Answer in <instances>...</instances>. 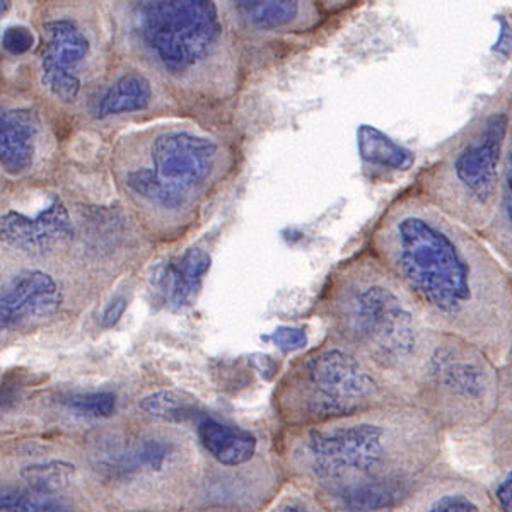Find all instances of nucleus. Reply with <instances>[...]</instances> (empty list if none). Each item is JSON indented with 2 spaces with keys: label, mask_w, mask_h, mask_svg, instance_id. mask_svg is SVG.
Listing matches in <instances>:
<instances>
[{
  "label": "nucleus",
  "mask_w": 512,
  "mask_h": 512,
  "mask_svg": "<svg viewBox=\"0 0 512 512\" xmlns=\"http://www.w3.org/2000/svg\"><path fill=\"white\" fill-rule=\"evenodd\" d=\"M376 248L396 279L437 320L487 333L511 315L504 268L465 226L407 197L390 210Z\"/></svg>",
  "instance_id": "1"
},
{
  "label": "nucleus",
  "mask_w": 512,
  "mask_h": 512,
  "mask_svg": "<svg viewBox=\"0 0 512 512\" xmlns=\"http://www.w3.org/2000/svg\"><path fill=\"white\" fill-rule=\"evenodd\" d=\"M511 118L492 111L425 175V200L461 226L485 229L494 217Z\"/></svg>",
  "instance_id": "2"
},
{
  "label": "nucleus",
  "mask_w": 512,
  "mask_h": 512,
  "mask_svg": "<svg viewBox=\"0 0 512 512\" xmlns=\"http://www.w3.org/2000/svg\"><path fill=\"white\" fill-rule=\"evenodd\" d=\"M217 156L214 140L183 130L164 132L151 142L149 163L128 171L125 187L154 209H181L210 180Z\"/></svg>",
  "instance_id": "3"
},
{
  "label": "nucleus",
  "mask_w": 512,
  "mask_h": 512,
  "mask_svg": "<svg viewBox=\"0 0 512 512\" xmlns=\"http://www.w3.org/2000/svg\"><path fill=\"white\" fill-rule=\"evenodd\" d=\"M140 40L171 74L204 62L221 38L217 9L205 0L142 2L137 12Z\"/></svg>",
  "instance_id": "4"
},
{
  "label": "nucleus",
  "mask_w": 512,
  "mask_h": 512,
  "mask_svg": "<svg viewBox=\"0 0 512 512\" xmlns=\"http://www.w3.org/2000/svg\"><path fill=\"white\" fill-rule=\"evenodd\" d=\"M345 328L383 366L407 364L419 350L420 332L414 311L384 282H367L345 297Z\"/></svg>",
  "instance_id": "5"
},
{
  "label": "nucleus",
  "mask_w": 512,
  "mask_h": 512,
  "mask_svg": "<svg viewBox=\"0 0 512 512\" xmlns=\"http://www.w3.org/2000/svg\"><path fill=\"white\" fill-rule=\"evenodd\" d=\"M296 386L299 407L313 420L354 414L376 391L373 376L344 349H325L311 355L301 367Z\"/></svg>",
  "instance_id": "6"
},
{
  "label": "nucleus",
  "mask_w": 512,
  "mask_h": 512,
  "mask_svg": "<svg viewBox=\"0 0 512 512\" xmlns=\"http://www.w3.org/2000/svg\"><path fill=\"white\" fill-rule=\"evenodd\" d=\"M383 427L354 424L311 431L303 443L304 460L316 477L344 478L373 473L384 460Z\"/></svg>",
  "instance_id": "7"
},
{
  "label": "nucleus",
  "mask_w": 512,
  "mask_h": 512,
  "mask_svg": "<svg viewBox=\"0 0 512 512\" xmlns=\"http://www.w3.org/2000/svg\"><path fill=\"white\" fill-rule=\"evenodd\" d=\"M45 47L40 57L41 84L62 103H74L81 93L79 67L88 57V36L70 19H53L43 26Z\"/></svg>",
  "instance_id": "8"
},
{
  "label": "nucleus",
  "mask_w": 512,
  "mask_h": 512,
  "mask_svg": "<svg viewBox=\"0 0 512 512\" xmlns=\"http://www.w3.org/2000/svg\"><path fill=\"white\" fill-rule=\"evenodd\" d=\"M2 241L28 255H45L74 236L69 212L59 197L52 198L47 209L28 217L21 212H7L2 216Z\"/></svg>",
  "instance_id": "9"
},
{
  "label": "nucleus",
  "mask_w": 512,
  "mask_h": 512,
  "mask_svg": "<svg viewBox=\"0 0 512 512\" xmlns=\"http://www.w3.org/2000/svg\"><path fill=\"white\" fill-rule=\"evenodd\" d=\"M62 304L57 282L41 270H26L4 287L0 299V326L12 330L16 326L43 320L59 311Z\"/></svg>",
  "instance_id": "10"
},
{
  "label": "nucleus",
  "mask_w": 512,
  "mask_h": 512,
  "mask_svg": "<svg viewBox=\"0 0 512 512\" xmlns=\"http://www.w3.org/2000/svg\"><path fill=\"white\" fill-rule=\"evenodd\" d=\"M427 373L439 388L465 400H480L489 390L487 362L463 344L437 345L427 361Z\"/></svg>",
  "instance_id": "11"
},
{
  "label": "nucleus",
  "mask_w": 512,
  "mask_h": 512,
  "mask_svg": "<svg viewBox=\"0 0 512 512\" xmlns=\"http://www.w3.org/2000/svg\"><path fill=\"white\" fill-rule=\"evenodd\" d=\"M209 268L210 256L204 250L188 248L183 255L156 268L152 289L168 308H185L192 303Z\"/></svg>",
  "instance_id": "12"
},
{
  "label": "nucleus",
  "mask_w": 512,
  "mask_h": 512,
  "mask_svg": "<svg viewBox=\"0 0 512 512\" xmlns=\"http://www.w3.org/2000/svg\"><path fill=\"white\" fill-rule=\"evenodd\" d=\"M40 120L26 108L2 111L0 117V159L12 176L23 175L35 159V144Z\"/></svg>",
  "instance_id": "13"
},
{
  "label": "nucleus",
  "mask_w": 512,
  "mask_h": 512,
  "mask_svg": "<svg viewBox=\"0 0 512 512\" xmlns=\"http://www.w3.org/2000/svg\"><path fill=\"white\" fill-rule=\"evenodd\" d=\"M197 436L210 458L226 468L250 463L258 449V439L253 432L209 417L198 422Z\"/></svg>",
  "instance_id": "14"
},
{
  "label": "nucleus",
  "mask_w": 512,
  "mask_h": 512,
  "mask_svg": "<svg viewBox=\"0 0 512 512\" xmlns=\"http://www.w3.org/2000/svg\"><path fill=\"white\" fill-rule=\"evenodd\" d=\"M405 483L396 478H373L344 485L338 502L347 512H379L395 507L405 497Z\"/></svg>",
  "instance_id": "15"
},
{
  "label": "nucleus",
  "mask_w": 512,
  "mask_h": 512,
  "mask_svg": "<svg viewBox=\"0 0 512 512\" xmlns=\"http://www.w3.org/2000/svg\"><path fill=\"white\" fill-rule=\"evenodd\" d=\"M151 82L146 76L130 72L103 91L96 99L94 115L98 118L115 117L123 113L140 111L151 105Z\"/></svg>",
  "instance_id": "16"
},
{
  "label": "nucleus",
  "mask_w": 512,
  "mask_h": 512,
  "mask_svg": "<svg viewBox=\"0 0 512 512\" xmlns=\"http://www.w3.org/2000/svg\"><path fill=\"white\" fill-rule=\"evenodd\" d=\"M485 238L495 251L512 265V123L507 137L504 166H502L501 190L494 217L483 229Z\"/></svg>",
  "instance_id": "17"
},
{
  "label": "nucleus",
  "mask_w": 512,
  "mask_h": 512,
  "mask_svg": "<svg viewBox=\"0 0 512 512\" xmlns=\"http://www.w3.org/2000/svg\"><path fill=\"white\" fill-rule=\"evenodd\" d=\"M357 147L361 158L378 168L407 171L415 163L412 151L396 144L395 140L371 125H361L357 130Z\"/></svg>",
  "instance_id": "18"
},
{
  "label": "nucleus",
  "mask_w": 512,
  "mask_h": 512,
  "mask_svg": "<svg viewBox=\"0 0 512 512\" xmlns=\"http://www.w3.org/2000/svg\"><path fill=\"white\" fill-rule=\"evenodd\" d=\"M76 473V466L65 460H45L30 463L19 470V477L26 489L45 495H59L69 487Z\"/></svg>",
  "instance_id": "19"
},
{
  "label": "nucleus",
  "mask_w": 512,
  "mask_h": 512,
  "mask_svg": "<svg viewBox=\"0 0 512 512\" xmlns=\"http://www.w3.org/2000/svg\"><path fill=\"white\" fill-rule=\"evenodd\" d=\"M139 408L152 419L168 424H185L202 415V410L192 398L168 390L156 391L142 398Z\"/></svg>",
  "instance_id": "20"
},
{
  "label": "nucleus",
  "mask_w": 512,
  "mask_h": 512,
  "mask_svg": "<svg viewBox=\"0 0 512 512\" xmlns=\"http://www.w3.org/2000/svg\"><path fill=\"white\" fill-rule=\"evenodd\" d=\"M238 11L258 30H277L296 21L301 12V2H238Z\"/></svg>",
  "instance_id": "21"
},
{
  "label": "nucleus",
  "mask_w": 512,
  "mask_h": 512,
  "mask_svg": "<svg viewBox=\"0 0 512 512\" xmlns=\"http://www.w3.org/2000/svg\"><path fill=\"white\" fill-rule=\"evenodd\" d=\"M0 506L6 512H70L69 506L55 495L38 494L26 487H2Z\"/></svg>",
  "instance_id": "22"
},
{
  "label": "nucleus",
  "mask_w": 512,
  "mask_h": 512,
  "mask_svg": "<svg viewBox=\"0 0 512 512\" xmlns=\"http://www.w3.org/2000/svg\"><path fill=\"white\" fill-rule=\"evenodd\" d=\"M72 414L84 419H108L117 410V396L110 391L72 393L62 400Z\"/></svg>",
  "instance_id": "23"
},
{
  "label": "nucleus",
  "mask_w": 512,
  "mask_h": 512,
  "mask_svg": "<svg viewBox=\"0 0 512 512\" xmlns=\"http://www.w3.org/2000/svg\"><path fill=\"white\" fill-rule=\"evenodd\" d=\"M169 454H171V446L168 441L159 439V437H147L135 446L132 458H134L135 466H139V468L151 470V472H161L168 463Z\"/></svg>",
  "instance_id": "24"
},
{
  "label": "nucleus",
  "mask_w": 512,
  "mask_h": 512,
  "mask_svg": "<svg viewBox=\"0 0 512 512\" xmlns=\"http://www.w3.org/2000/svg\"><path fill=\"white\" fill-rule=\"evenodd\" d=\"M270 340L277 349L282 350L284 354H291L296 350H301L308 344V335L304 328H292V326H279L272 335L263 338Z\"/></svg>",
  "instance_id": "25"
},
{
  "label": "nucleus",
  "mask_w": 512,
  "mask_h": 512,
  "mask_svg": "<svg viewBox=\"0 0 512 512\" xmlns=\"http://www.w3.org/2000/svg\"><path fill=\"white\" fill-rule=\"evenodd\" d=\"M427 512H480V507L468 495L444 494L432 502Z\"/></svg>",
  "instance_id": "26"
},
{
  "label": "nucleus",
  "mask_w": 512,
  "mask_h": 512,
  "mask_svg": "<svg viewBox=\"0 0 512 512\" xmlns=\"http://www.w3.org/2000/svg\"><path fill=\"white\" fill-rule=\"evenodd\" d=\"M35 45V36L24 26H11L2 36V47L12 55H23Z\"/></svg>",
  "instance_id": "27"
},
{
  "label": "nucleus",
  "mask_w": 512,
  "mask_h": 512,
  "mask_svg": "<svg viewBox=\"0 0 512 512\" xmlns=\"http://www.w3.org/2000/svg\"><path fill=\"white\" fill-rule=\"evenodd\" d=\"M127 309V299L123 296H118L106 306L101 316V325L103 328H113L117 325L118 321L122 320L123 313Z\"/></svg>",
  "instance_id": "28"
},
{
  "label": "nucleus",
  "mask_w": 512,
  "mask_h": 512,
  "mask_svg": "<svg viewBox=\"0 0 512 512\" xmlns=\"http://www.w3.org/2000/svg\"><path fill=\"white\" fill-rule=\"evenodd\" d=\"M495 499L506 512H512V472L502 478V482L495 489Z\"/></svg>",
  "instance_id": "29"
},
{
  "label": "nucleus",
  "mask_w": 512,
  "mask_h": 512,
  "mask_svg": "<svg viewBox=\"0 0 512 512\" xmlns=\"http://www.w3.org/2000/svg\"><path fill=\"white\" fill-rule=\"evenodd\" d=\"M499 21H501L502 33L501 38H499L497 45L494 47V50L495 52L507 55V53H511L512 50V31L511 28H509V23H507V21H504L502 18H499Z\"/></svg>",
  "instance_id": "30"
},
{
  "label": "nucleus",
  "mask_w": 512,
  "mask_h": 512,
  "mask_svg": "<svg viewBox=\"0 0 512 512\" xmlns=\"http://www.w3.org/2000/svg\"><path fill=\"white\" fill-rule=\"evenodd\" d=\"M253 364L258 367L260 373L265 374V378H270L275 371V364L268 355H253Z\"/></svg>",
  "instance_id": "31"
},
{
  "label": "nucleus",
  "mask_w": 512,
  "mask_h": 512,
  "mask_svg": "<svg viewBox=\"0 0 512 512\" xmlns=\"http://www.w3.org/2000/svg\"><path fill=\"white\" fill-rule=\"evenodd\" d=\"M277 512H311V509H308L301 502H289V504H284V506L280 507Z\"/></svg>",
  "instance_id": "32"
}]
</instances>
